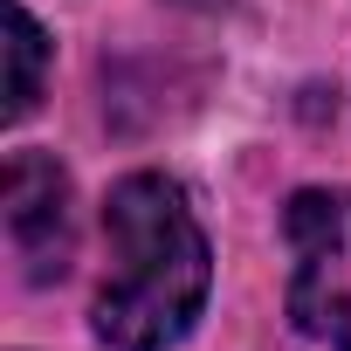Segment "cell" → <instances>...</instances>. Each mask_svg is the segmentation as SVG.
<instances>
[{"mask_svg": "<svg viewBox=\"0 0 351 351\" xmlns=\"http://www.w3.org/2000/svg\"><path fill=\"white\" fill-rule=\"evenodd\" d=\"M104 234H110V276L97 296V337L110 351H172L193 330L214 282L207 234L186 193L165 172H131L104 207Z\"/></svg>", "mask_w": 351, "mask_h": 351, "instance_id": "cell-1", "label": "cell"}, {"mask_svg": "<svg viewBox=\"0 0 351 351\" xmlns=\"http://www.w3.org/2000/svg\"><path fill=\"white\" fill-rule=\"evenodd\" d=\"M289 317L303 337L351 351V186L289 200Z\"/></svg>", "mask_w": 351, "mask_h": 351, "instance_id": "cell-2", "label": "cell"}, {"mask_svg": "<svg viewBox=\"0 0 351 351\" xmlns=\"http://www.w3.org/2000/svg\"><path fill=\"white\" fill-rule=\"evenodd\" d=\"M8 241H14V262L28 282H56L69 276V255H76V207H69V172L49 158V152H14L8 158Z\"/></svg>", "mask_w": 351, "mask_h": 351, "instance_id": "cell-3", "label": "cell"}, {"mask_svg": "<svg viewBox=\"0 0 351 351\" xmlns=\"http://www.w3.org/2000/svg\"><path fill=\"white\" fill-rule=\"evenodd\" d=\"M42 62H49V42L35 28V14L21 0H8V117H28L35 97H42Z\"/></svg>", "mask_w": 351, "mask_h": 351, "instance_id": "cell-4", "label": "cell"}]
</instances>
